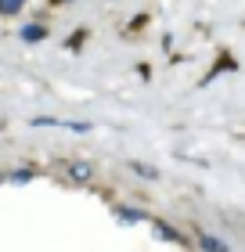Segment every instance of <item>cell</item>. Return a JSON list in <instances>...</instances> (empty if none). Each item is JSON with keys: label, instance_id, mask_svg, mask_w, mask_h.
I'll return each instance as SVG.
<instances>
[{"label": "cell", "instance_id": "cell-1", "mask_svg": "<svg viewBox=\"0 0 245 252\" xmlns=\"http://www.w3.org/2000/svg\"><path fill=\"white\" fill-rule=\"evenodd\" d=\"M69 177H72V180H87L90 177V166H69Z\"/></svg>", "mask_w": 245, "mask_h": 252}, {"label": "cell", "instance_id": "cell-2", "mask_svg": "<svg viewBox=\"0 0 245 252\" xmlns=\"http://www.w3.org/2000/svg\"><path fill=\"white\" fill-rule=\"evenodd\" d=\"M202 245H206V252H227L220 238H202Z\"/></svg>", "mask_w": 245, "mask_h": 252}]
</instances>
